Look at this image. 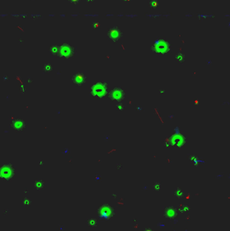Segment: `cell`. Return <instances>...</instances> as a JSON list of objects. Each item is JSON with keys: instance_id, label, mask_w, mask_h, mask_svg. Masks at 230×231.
Masks as SVG:
<instances>
[{"instance_id": "obj_1", "label": "cell", "mask_w": 230, "mask_h": 231, "mask_svg": "<svg viewBox=\"0 0 230 231\" xmlns=\"http://www.w3.org/2000/svg\"><path fill=\"white\" fill-rule=\"evenodd\" d=\"M108 83L105 81H97L93 84L90 89V94L96 99L105 98L108 95Z\"/></svg>"}, {"instance_id": "obj_2", "label": "cell", "mask_w": 230, "mask_h": 231, "mask_svg": "<svg viewBox=\"0 0 230 231\" xmlns=\"http://www.w3.org/2000/svg\"><path fill=\"white\" fill-rule=\"evenodd\" d=\"M51 52L53 53L54 55L55 56H58L60 58H72L74 56L75 54V51L73 48H72L71 47L67 46H62L60 48H55L53 50H51Z\"/></svg>"}, {"instance_id": "obj_7", "label": "cell", "mask_w": 230, "mask_h": 231, "mask_svg": "<svg viewBox=\"0 0 230 231\" xmlns=\"http://www.w3.org/2000/svg\"><path fill=\"white\" fill-rule=\"evenodd\" d=\"M178 209H175V207L173 206H166L164 207L163 210V214L165 218H167L169 220H172L175 218L178 215Z\"/></svg>"}, {"instance_id": "obj_3", "label": "cell", "mask_w": 230, "mask_h": 231, "mask_svg": "<svg viewBox=\"0 0 230 231\" xmlns=\"http://www.w3.org/2000/svg\"><path fill=\"white\" fill-rule=\"evenodd\" d=\"M126 91L121 87H115L108 93V97L112 101L120 102L125 98Z\"/></svg>"}, {"instance_id": "obj_12", "label": "cell", "mask_w": 230, "mask_h": 231, "mask_svg": "<svg viewBox=\"0 0 230 231\" xmlns=\"http://www.w3.org/2000/svg\"><path fill=\"white\" fill-rule=\"evenodd\" d=\"M145 231H154V230H152V229H151V228H147V229H146V230H145Z\"/></svg>"}, {"instance_id": "obj_11", "label": "cell", "mask_w": 230, "mask_h": 231, "mask_svg": "<svg viewBox=\"0 0 230 231\" xmlns=\"http://www.w3.org/2000/svg\"><path fill=\"white\" fill-rule=\"evenodd\" d=\"M116 107H117V109H118V110L122 111V110H124V108H125V106H124V105H123V104L119 103V104H118L116 105Z\"/></svg>"}, {"instance_id": "obj_9", "label": "cell", "mask_w": 230, "mask_h": 231, "mask_svg": "<svg viewBox=\"0 0 230 231\" xmlns=\"http://www.w3.org/2000/svg\"><path fill=\"white\" fill-rule=\"evenodd\" d=\"M178 211H180L181 213H182V214H184V213H186L190 211V207H189L188 205H182V207H179L178 209Z\"/></svg>"}, {"instance_id": "obj_8", "label": "cell", "mask_w": 230, "mask_h": 231, "mask_svg": "<svg viewBox=\"0 0 230 231\" xmlns=\"http://www.w3.org/2000/svg\"><path fill=\"white\" fill-rule=\"evenodd\" d=\"M173 195L175 197H178V198H180V197H182L184 196V194L182 190H181L180 189H175L174 191H173Z\"/></svg>"}, {"instance_id": "obj_6", "label": "cell", "mask_w": 230, "mask_h": 231, "mask_svg": "<svg viewBox=\"0 0 230 231\" xmlns=\"http://www.w3.org/2000/svg\"><path fill=\"white\" fill-rule=\"evenodd\" d=\"M86 81V75L83 72H78L72 76V82L78 87L83 86Z\"/></svg>"}, {"instance_id": "obj_5", "label": "cell", "mask_w": 230, "mask_h": 231, "mask_svg": "<svg viewBox=\"0 0 230 231\" xmlns=\"http://www.w3.org/2000/svg\"><path fill=\"white\" fill-rule=\"evenodd\" d=\"M10 127L17 132H24L27 128V124L22 118H16L12 120Z\"/></svg>"}, {"instance_id": "obj_10", "label": "cell", "mask_w": 230, "mask_h": 231, "mask_svg": "<svg viewBox=\"0 0 230 231\" xmlns=\"http://www.w3.org/2000/svg\"><path fill=\"white\" fill-rule=\"evenodd\" d=\"M52 66L51 64H46L43 67V71L45 73H49V72L51 70Z\"/></svg>"}, {"instance_id": "obj_4", "label": "cell", "mask_w": 230, "mask_h": 231, "mask_svg": "<svg viewBox=\"0 0 230 231\" xmlns=\"http://www.w3.org/2000/svg\"><path fill=\"white\" fill-rule=\"evenodd\" d=\"M14 168L10 164H5L1 168V177L5 181H9L14 176Z\"/></svg>"}]
</instances>
